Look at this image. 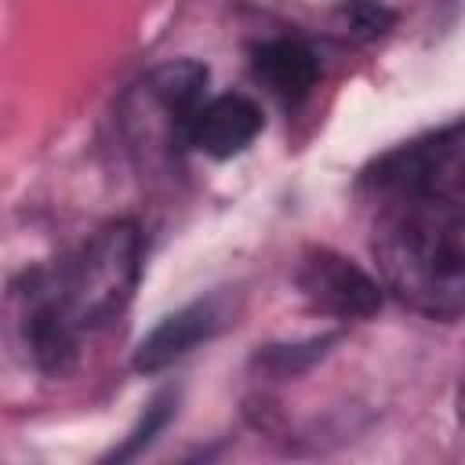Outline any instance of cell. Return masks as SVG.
Returning <instances> with one entry per match:
<instances>
[{
	"mask_svg": "<svg viewBox=\"0 0 465 465\" xmlns=\"http://www.w3.org/2000/svg\"><path fill=\"white\" fill-rule=\"evenodd\" d=\"M381 287L429 320L465 312V120L429 131L363 171Z\"/></svg>",
	"mask_w": 465,
	"mask_h": 465,
	"instance_id": "1",
	"label": "cell"
},
{
	"mask_svg": "<svg viewBox=\"0 0 465 465\" xmlns=\"http://www.w3.org/2000/svg\"><path fill=\"white\" fill-rule=\"evenodd\" d=\"M33 272L62 320L84 334L109 323L131 302L142 276V232L127 218L109 222L65 265Z\"/></svg>",
	"mask_w": 465,
	"mask_h": 465,
	"instance_id": "2",
	"label": "cell"
},
{
	"mask_svg": "<svg viewBox=\"0 0 465 465\" xmlns=\"http://www.w3.org/2000/svg\"><path fill=\"white\" fill-rule=\"evenodd\" d=\"M302 298L338 320H367L381 309V280L331 247H309L294 269Z\"/></svg>",
	"mask_w": 465,
	"mask_h": 465,
	"instance_id": "3",
	"label": "cell"
},
{
	"mask_svg": "<svg viewBox=\"0 0 465 465\" xmlns=\"http://www.w3.org/2000/svg\"><path fill=\"white\" fill-rule=\"evenodd\" d=\"M262 131V109L247 94H214L207 98L189 127H185V145L200 149L211 160H229L243 153Z\"/></svg>",
	"mask_w": 465,
	"mask_h": 465,
	"instance_id": "4",
	"label": "cell"
},
{
	"mask_svg": "<svg viewBox=\"0 0 465 465\" xmlns=\"http://www.w3.org/2000/svg\"><path fill=\"white\" fill-rule=\"evenodd\" d=\"M222 327V312L211 298L193 302L171 316H163L134 349V371L138 374H156L171 363H178L182 356H189L196 345L211 341Z\"/></svg>",
	"mask_w": 465,
	"mask_h": 465,
	"instance_id": "5",
	"label": "cell"
},
{
	"mask_svg": "<svg viewBox=\"0 0 465 465\" xmlns=\"http://www.w3.org/2000/svg\"><path fill=\"white\" fill-rule=\"evenodd\" d=\"M254 76L265 84L269 94L294 105L316 84V58L298 40H269L254 47Z\"/></svg>",
	"mask_w": 465,
	"mask_h": 465,
	"instance_id": "6",
	"label": "cell"
},
{
	"mask_svg": "<svg viewBox=\"0 0 465 465\" xmlns=\"http://www.w3.org/2000/svg\"><path fill=\"white\" fill-rule=\"evenodd\" d=\"M171 407H174V400L171 396H156L149 407H145V414H142V421L131 429V436L124 440V447L120 450H113V458L116 461H124V458H131V454H138L142 447H149L153 443V436L167 425V418H171Z\"/></svg>",
	"mask_w": 465,
	"mask_h": 465,
	"instance_id": "7",
	"label": "cell"
},
{
	"mask_svg": "<svg viewBox=\"0 0 465 465\" xmlns=\"http://www.w3.org/2000/svg\"><path fill=\"white\" fill-rule=\"evenodd\" d=\"M458 418L465 421V378H461V389H458Z\"/></svg>",
	"mask_w": 465,
	"mask_h": 465,
	"instance_id": "8",
	"label": "cell"
}]
</instances>
